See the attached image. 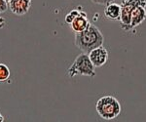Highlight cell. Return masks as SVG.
<instances>
[{"mask_svg": "<svg viewBox=\"0 0 146 122\" xmlns=\"http://www.w3.org/2000/svg\"><path fill=\"white\" fill-rule=\"evenodd\" d=\"M88 55L90 57L91 62L96 67H103L108 61V51L103 45L92 50Z\"/></svg>", "mask_w": 146, "mask_h": 122, "instance_id": "5", "label": "cell"}, {"mask_svg": "<svg viewBox=\"0 0 146 122\" xmlns=\"http://www.w3.org/2000/svg\"><path fill=\"white\" fill-rule=\"evenodd\" d=\"M141 5L146 7V0H123L121 3V18L120 27L124 31L131 30V15L136 6Z\"/></svg>", "mask_w": 146, "mask_h": 122, "instance_id": "4", "label": "cell"}, {"mask_svg": "<svg viewBox=\"0 0 146 122\" xmlns=\"http://www.w3.org/2000/svg\"><path fill=\"white\" fill-rule=\"evenodd\" d=\"M75 45L82 53L89 54L92 50L102 46L104 43V36L96 25L91 23L84 31L75 33Z\"/></svg>", "mask_w": 146, "mask_h": 122, "instance_id": "1", "label": "cell"}, {"mask_svg": "<svg viewBox=\"0 0 146 122\" xmlns=\"http://www.w3.org/2000/svg\"><path fill=\"white\" fill-rule=\"evenodd\" d=\"M8 2H6L5 0H0V14L5 13L8 10Z\"/></svg>", "mask_w": 146, "mask_h": 122, "instance_id": "12", "label": "cell"}, {"mask_svg": "<svg viewBox=\"0 0 146 122\" xmlns=\"http://www.w3.org/2000/svg\"><path fill=\"white\" fill-rule=\"evenodd\" d=\"M5 1H6V2H8V3H9V2H10L11 0H5Z\"/></svg>", "mask_w": 146, "mask_h": 122, "instance_id": "17", "label": "cell"}, {"mask_svg": "<svg viewBox=\"0 0 146 122\" xmlns=\"http://www.w3.org/2000/svg\"><path fill=\"white\" fill-rule=\"evenodd\" d=\"M4 120H5V118H4V116L2 115L1 113H0V122H3Z\"/></svg>", "mask_w": 146, "mask_h": 122, "instance_id": "15", "label": "cell"}, {"mask_svg": "<svg viewBox=\"0 0 146 122\" xmlns=\"http://www.w3.org/2000/svg\"><path fill=\"white\" fill-rule=\"evenodd\" d=\"M4 23H5V21H4V19L0 18V27H3Z\"/></svg>", "mask_w": 146, "mask_h": 122, "instance_id": "14", "label": "cell"}, {"mask_svg": "<svg viewBox=\"0 0 146 122\" xmlns=\"http://www.w3.org/2000/svg\"><path fill=\"white\" fill-rule=\"evenodd\" d=\"M96 109L100 118L109 121L120 115L122 107L120 102L115 97L103 96L96 102Z\"/></svg>", "mask_w": 146, "mask_h": 122, "instance_id": "2", "label": "cell"}, {"mask_svg": "<svg viewBox=\"0 0 146 122\" xmlns=\"http://www.w3.org/2000/svg\"><path fill=\"white\" fill-rule=\"evenodd\" d=\"M67 75L73 78L76 75H83L89 77L96 76V67L91 62L88 54L82 53L76 57L72 65L68 67Z\"/></svg>", "mask_w": 146, "mask_h": 122, "instance_id": "3", "label": "cell"}, {"mask_svg": "<svg viewBox=\"0 0 146 122\" xmlns=\"http://www.w3.org/2000/svg\"><path fill=\"white\" fill-rule=\"evenodd\" d=\"M81 11L82 10H77V9H73V10H71L66 16H65V19H64L65 23H68V25H70V23L73 22V20H74V19L76 18L77 16L80 15Z\"/></svg>", "mask_w": 146, "mask_h": 122, "instance_id": "11", "label": "cell"}, {"mask_svg": "<svg viewBox=\"0 0 146 122\" xmlns=\"http://www.w3.org/2000/svg\"><path fill=\"white\" fill-rule=\"evenodd\" d=\"M104 17L110 21H120L121 18V4L115 2L106 5L104 10Z\"/></svg>", "mask_w": 146, "mask_h": 122, "instance_id": "9", "label": "cell"}, {"mask_svg": "<svg viewBox=\"0 0 146 122\" xmlns=\"http://www.w3.org/2000/svg\"><path fill=\"white\" fill-rule=\"evenodd\" d=\"M32 4V0H11L8 3L9 9L17 16H23L28 13Z\"/></svg>", "mask_w": 146, "mask_h": 122, "instance_id": "6", "label": "cell"}, {"mask_svg": "<svg viewBox=\"0 0 146 122\" xmlns=\"http://www.w3.org/2000/svg\"><path fill=\"white\" fill-rule=\"evenodd\" d=\"M10 69L4 64H0V82H4L8 80L10 77Z\"/></svg>", "mask_w": 146, "mask_h": 122, "instance_id": "10", "label": "cell"}, {"mask_svg": "<svg viewBox=\"0 0 146 122\" xmlns=\"http://www.w3.org/2000/svg\"><path fill=\"white\" fill-rule=\"evenodd\" d=\"M146 20V7L138 5L131 12V30L137 27Z\"/></svg>", "mask_w": 146, "mask_h": 122, "instance_id": "8", "label": "cell"}, {"mask_svg": "<svg viewBox=\"0 0 146 122\" xmlns=\"http://www.w3.org/2000/svg\"><path fill=\"white\" fill-rule=\"evenodd\" d=\"M92 2H93V3H95V4H96V3H98V0H92Z\"/></svg>", "mask_w": 146, "mask_h": 122, "instance_id": "16", "label": "cell"}, {"mask_svg": "<svg viewBox=\"0 0 146 122\" xmlns=\"http://www.w3.org/2000/svg\"><path fill=\"white\" fill-rule=\"evenodd\" d=\"M115 1H117V0H98V3L96 4H98V5H108V4H110V3H112V2H115Z\"/></svg>", "mask_w": 146, "mask_h": 122, "instance_id": "13", "label": "cell"}, {"mask_svg": "<svg viewBox=\"0 0 146 122\" xmlns=\"http://www.w3.org/2000/svg\"><path fill=\"white\" fill-rule=\"evenodd\" d=\"M91 25L90 21L87 18L86 12L83 10L81 11L79 16H77L76 18L73 20V22L70 23V27H71L72 31L74 33H78V32L84 31L85 29H87L89 27V25Z\"/></svg>", "mask_w": 146, "mask_h": 122, "instance_id": "7", "label": "cell"}]
</instances>
